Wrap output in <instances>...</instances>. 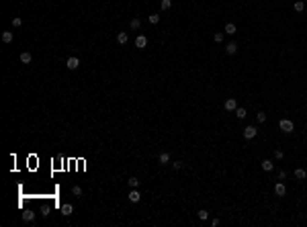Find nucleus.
I'll return each mask as SVG.
<instances>
[{"instance_id": "20", "label": "nucleus", "mask_w": 307, "mask_h": 227, "mask_svg": "<svg viewBox=\"0 0 307 227\" xmlns=\"http://www.w3.org/2000/svg\"><path fill=\"white\" fill-rule=\"evenodd\" d=\"M148 21H150L152 25H158V23H160V14H158V13L150 14V16H148Z\"/></svg>"}, {"instance_id": "12", "label": "nucleus", "mask_w": 307, "mask_h": 227, "mask_svg": "<svg viewBox=\"0 0 307 227\" xmlns=\"http://www.w3.org/2000/svg\"><path fill=\"white\" fill-rule=\"evenodd\" d=\"M20 62L23 63H31L33 62V55L29 53V51H23V53H20Z\"/></svg>"}, {"instance_id": "21", "label": "nucleus", "mask_w": 307, "mask_h": 227, "mask_svg": "<svg viewBox=\"0 0 307 227\" xmlns=\"http://www.w3.org/2000/svg\"><path fill=\"white\" fill-rule=\"evenodd\" d=\"M170 6H172L170 0H160V8H162V10H170Z\"/></svg>"}, {"instance_id": "31", "label": "nucleus", "mask_w": 307, "mask_h": 227, "mask_svg": "<svg viewBox=\"0 0 307 227\" xmlns=\"http://www.w3.org/2000/svg\"><path fill=\"white\" fill-rule=\"evenodd\" d=\"M305 2H307V0H305Z\"/></svg>"}, {"instance_id": "19", "label": "nucleus", "mask_w": 307, "mask_h": 227, "mask_svg": "<svg viewBox=\"0 0 307 227\" xmlns=\"http://www.w3.org/2000/svg\"><path fill=\"white\" fill-rule=\"evenodd\" d=\"M33 219H35L33 211H25V213H23V221H27V223H29V221H33Z\"/></svg>"}, {"instance_id": "2", "label": "nucleus", "mask_w": 307, "mask_h": 227, "mask_svg": "<svg viewBox=\"0 0 307 227\" xmlns=\"http://www.w3.org/2000/svg\"><path fill=\"white\" fill-rule=\"evenodd\" d=\"M256 135H258V129H256L254 125H248L244 129V139H254Z\"/></svg>"}, {"instance_id": "24", "label": "nucleus", "mask_w": 307, "mask_h": 227, "mask_svg": "<svg viewBox=\"0 0 307 227\" xmlns=\"http://www.w3.org/2000/svg\"><path fill=\"white\" fill-rule=\"evenodd\" d=\"M199 219H201V221H207V219H209V213H207V211H205V209H201V211H199Z\"/></svg>"}, {"instance_id": "15", "label": "nucleus", "mask_w": 307, "mask_h": 227, "mask_svg": "<svg viewBox=\"0 0 307 227\" xmlns=\"http://www.w3.org/2000/svg\"><path fill=\"white\" fill-rule=\"evenodd\" d=\"M295 178L305 180V178H307V170H303V168H297V170H295Z\"/></svg>"}, {"instance_id": "1", "label": "nucleus", "mask_w": 307, "mask_h": 227, "mask_svg": "<svg viewBox=\"0 0 307 227\" xmlns=\"http://www.w3.org/2000/svg\"><path fill=\"white\" fill-rule=\"evenodd\" d=\"M279 127H280V131H283V133H293V131H295V125H293V121H291V119H280Z\"/></svg>"}, {"instance_id": "23", "label": "nucleus", "mask_w": 307, "mask_h": 227, "mask_svg": "<svg viewBox=\"0 0 307 227\" xmlns=\"http://www.w3.org/2000/svg\"><path fill=\"white\" fill-rule=\"evenodd\" d=\"M127 184H129V186H131V188H137V186H139V180H137V178H135V176H131V178H129V180H127Z\"/></svg>"}, {"instance_id": "30", "label": "nucleus", "mask_w": 307, "mask_h": 227, "mask_svg": "<svg viewBox=\"0 0 307 227\" xmlns=\"http://www.w3.org/2000/svg\"><path fill=\"white\" fill-rule=\"evenodd\" d=\"M172 168H174V170H180V168H182V162H172Z\"/></svg>"}, {"instance_id": "16", "label": "nucleus", "mask_w": 307, "mask_h": 227, "mask_svg": "<svg viewBox=\"0 0 307 227\" xmlns=\"http://www.w3.org/2000/svg\"><path fill=\"white\" fill-rule=\"evenodd\" d=\"M233 113H236V117H238V119H246V115H248L244 106H238V109L233 110Z\"/></svg>"}, {"instance_id": "28", "label": "nucleus", "mask_w": 307, "mask_h": 227, "mask_svg": "<svg viewBox=\"0 0 307 227\" xmlns=\"http://www.w3.org/2000/svg\"><path fill=\"white\" fill-rule=\"evenodd\" d=\"M20 25H23V21H20L19 16H14L13 19V27H20Z\"/></svg>"}, {"instance_id": "9", "label": "nucleus", "mask_w": 307, "mask_h": 227, "mask_svg": "<svg viewBox=\"0 0 307 227\" xmlns=\"http://www.w3.org/2000/svg\"><path fill=\"white\" fill-rule=\"evenodd\" d=\"M236 51H238V43H227V45H225V53H227V55H233V53H236Z\"/></svg>"}, {"instance_id": "18", "label": "nucleus", "mask_w": 307, "mask_h": 227, "mask_svg": "<svg viewBox=\"0 0 307 227\" xmlns=\"http://www.w3.org/2000/svg\"><path fill=\"white\" fill-rule=\"evenodd\" d=\"M225 35H236V25H233V23H227V25H225Z\"/></svg>"}, {"instance_id": "7", "label": "nucleus", "mask_w": 307, "mask_h": 227, "mask_svg": "<svg viewBox=\"0 0 307 227\" xmlns=\"http://www.w3.org/2000/svg\"><path fill=\"white\" fill-rule=\"evenodd\" d=\"M158 162H160V164H162V166L170 164V153H168V151H162V153L158 156Z\"/></svg>"}, {"instance_id": "8", "label": "nucleus", "mask_w": 307, "mask_h": 227, "mask_svg": "<svg viewBox=\"0 0 307 227\" xmlns=\"http://www.w3.org/2000/svg\"><path fill=\"white\" fill-rule=\"evenodd\" d=\"M127 196H129L131 203H139V200H141V194H139V190H135V188H133V190H131Z\"/></svg>"}, {"instance_id": "6", "label": "nucleus", "mask_w": 307, "mask_h": 227, "mask_svg": "<svg viewBox=\"0 0 307 227\" xmlns=\"http://www.w3.org/2000/svg\"><path fill=\"white\" fill-rule=\"evenodd\" d=\"M223 106H225V110H236L238 109V100H236V98H227Z\"/></svg>"}, {"instance_id": "13", "label": "nucleus", "mask_w": 307, "mask_h": 227, "mask_svg": "<svg viewBox=\"0 0 307 227\" xmlns=\"http://www.w3.org/2000/svg\"><path fill=\"white\" fill-rule=\"evenodd\" d=\"M13 31H2V41L4 43H13Z\"/></svg>"}, {"instance_id": "3", "label": "nucleus", "mask_w": 307, "mask_h": 227, "mask_svg": "<svg viewBox=\"0 0 307 227\" xmlns=\"http://www.w3.org/2000/svg\"><path fill=\"white\" fill-rule=\"evenodd\" d=\"M135 47L137 49H145L148 47V37H145V35H137L135 37Z\"/></svg>"}, {"instance_id": "5", "label": "nucleus", "mask_w": 307, "mask_h": 227, "mask_svg": "<svg viewBox=\"0 0 307 227\" xmlns=\"http://www.w3.org/2000/svg\"><path fill=\"white\" fill-rule=\"evenodd\" d=\"M274 194H276V196H285L287 194V186L283 184V182H276V184H274Z\"/></svg>"}, {"instance_id": "4", "label": "nucleus", "mask_w": 307, "mask_h": 227, "mask_svg": "<svg viewBox=\"0 0 307 227\" xmlns=\"http://www.w3.org/2000/svg\"><path fill=\"white\" fill-rule=\"evenodd\" d=\"M66 68H68V70H78V68H80V59H78V57H74V55H72V57H68Z\"/></svg>"}, {"instance_id": "17", "label": "nucleus", "mask_w": 307, "mask_h": 227, "mask_svg": "<svg viewBox=\"0 0 307 227\" xmlns=\"http://www.w3.org/2000/svg\"><path fill=\"white\" fill-rule=\"evenodd\" d=\"M293 8H295V13H303V8H305V2L303 0H297L293 4Z\"/></svg>"}, {"instance_id": "25", "label": "nucleus", "mask_w": 307, "mask_h": 227, "mask_svg": "<svg viewBox=\"0 0 307 227\" xmlns=\"http://www.w3.org/2000/svg\"><path fill=\"white\" fill-rule=\"evenodd\" d=\"M72 194H74V196H82V188L80 186H74V188H72Z\"/></svg>"}, {"instance_id": "22", "label": "nucleus", "mask_w": 307, "mask_h": 227, "mask_svg": "<svg viewBox=\"0 0 307 227\" xmlns=\"http://www.w3.org/2000/svg\"><path fill=\"white\" fill-rule=\"evenodd\" d=\"M129 27H131V31H137V29L141 27V21H139V19H133V21H131V25H129Z\"/></svg>"}, {"instance_id": "10", "label": "nucleus", "mask_w": 307, "mask_h": 227, "mask_svg": "<svg viewBox=\"0 0 307 227\" xmlns=\"http://www.w3.org/2000/svg\"><path fill=\"white\" fill-rule=\"evenodd\" d=\"M272 168H274L272 160H264V162H262V170H264V172H272Z\"/></svg>"}, {"instance_id": "27", "label": "nucleus", "mask_w": 307, "mask_h": 227, "mask_svg": "<svg viewBox=\"0 0 307 227\" xmlns=\"http://www.w3.org/2000/svg\"><path fill=\"white\" fill-rule=\"evenodd\" d=\"M213 39H215L217 43H221V41H223V33H215V35H213Z\"/></svg>"}, {"instance_id": "11", "label": "nucleus", "mask_w": 307, "mask_h": 227, "mask_svg": "<svg viewBox=\"0 0 307 227\" xmlns=\"http://www.w3.org/2000/svg\"><path fill=\"white\" fill-rule=\"evenodd\" d=\"M117 41H119V43H121V45H125V43H127V41H129V35H127V33H125V31H121V33H119V35H117Z\"/></svg>"}, {"instance_id": "14", "label": "nucleus", "mask_w": 307, "mask_h": 227, "mask_svg": "<svg viewBox=\"0 0 307 227\" xmlns=\"http://www.w3.org/2000/svg\"><path fill=\"white\" fill-rule=\"evenodd\" d=\"M72 211H74V207L70 205V203L61 205V215H66V217H68V215H72Z\"/></svg>"}, {"instance_id": "29", "label": "nucleus", "mask_w": 307, "mask_h": 227, "mask_svg": "<svg viewBox=\"0 0 307 227\" xmlns=\"http://www.w3.org/2000/svg\"><path fill=\"white\" fill-rule=\"evenodd\" d=\"M283 156H285V153H283L280 150H274V158L276 160H283Z\"/></svg>"}, {"instance_id": "26", "label": "nucleus", "mask_w": 307, "mask_h": 227, "mask_svg": "<svg viewBox=\"0 0 307 227\" xmlns=\"http://www.w3.org/2000/svg\"><path fill=\"white\" fill-rule=\"evenodd\" d=\"M256 119H258V123H264V121H266V113H258Z\"/></svg>"}]
</instances>
